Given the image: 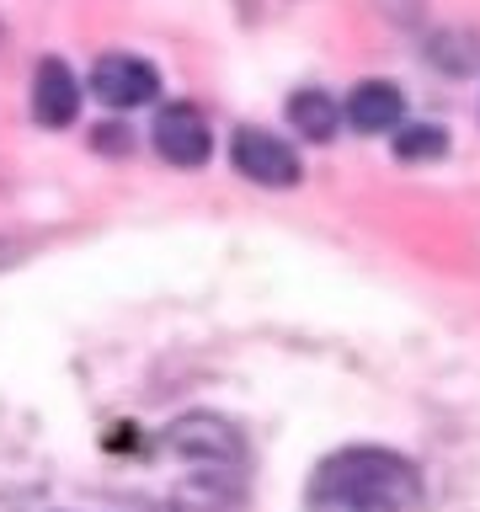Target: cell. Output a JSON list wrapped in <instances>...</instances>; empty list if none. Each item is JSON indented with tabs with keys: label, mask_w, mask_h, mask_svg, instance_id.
Returning a JSON list of instances; mask_svg holds the SVG:
<instances>
[{
	"label": "cell",
	"mask_w": 480,
	"mask_h": 512,
	"mask_svg": "<svg viewBox=\"0 0 480 512\" xmlns=\"http://www.w3.org/2000/svg\"><path fill=\"white\" fill-rule=\"evenodd\" d=\"M443 150V128H432V123H416L406 128V134L395 139V155L400 160H427V155H438Z\"/></svg>",
	"instance_id": "cell-9"
},
{
	"label": "cell",
	"mask_w": 480,
	"mask_h": 512,
	"mask_svg": "<svg viewBox=\"0 0 480 512\" xmlns=\"http://www.w3.org/2000/svg\"><path fill=\"white\" fill-rule=\"evenodd\" d=\"M75 112H80L75 75L64 70V59H43L38 75H32V118L43 128H64V123H75Z\"/></svg>",
	"instance_id": "cell-6"
},
{
	"label": "cell",
	"mask_w": 480,
	"mask_h": 512,
	"mask_svg": "<svg viewBox=\"0 0 480 512\" xmlns=\"http://www.w3.org/2000/svg\"><path fill=\"white\" fill-rule=\"evenodd\" d=\"M91 86H96V96H102L107 107H139V102H150V96L160 91V80H155L150 64L134 59V54H107V59H96Z\"/></svg>",
	"instance_id": "cell-5"
},
{
	"label": "cell",
	"mask_w": 480,
	"mask_h": 512,
	"mask_svg": "<svg viewBox=\"0 0 480 512\" xmlns=\"http://www.w3.org/2000/svg\"><path fill=\"white\" fill-rule=\"evenodd\" d=\"M155 150L171 166H203L208 160V123L192 102H171L155 118Z\"/></svg>",
	"instance_id": "cell-4"
},
{
	"label": "cell",
	"mask_w": 480,
	"mask_h": 512,
	"mask_svg": "<svg viewBox=\"0 0 480 512\" xmlns=\"http://www.w3.org/2000/svg\"><path fill=\"white\" fill-rule=\"evenodd\" d=\"M150 512H235L246 496V443L219 416H182L144 448Z\"/></svg>",
	"instance_id": "cell-1"
},
{
	"label": "cell",
	"mask_w": 480,
	"mask_h": 512,
	"mask_svg": "<svg viewBox=\"0 0 480 512\" xmlns=\"http://www.w3.org/2000/svg\"><path fill=\"white\" fill-rule=\"evenodd\" d=\"M347 118L358 134H390V128L406 118V96H400L390 80H363L347 102Z\"/></svg>",
	"instance_id": "cell-7"
},
{
	"label": "cell",
	"mask_w": 480,
	"mask_h": 512,
	"mask_svg": "<svg viewBox=\"0 0 480 512\" xmlns=\"http://www.w3.org/2000/svg\"><path fill=\"white\" fill-rule=\"evenodd\" d=\"M288 123H294L304 139H331L336 134V102L326 91H294L288 96Z\"/></svg>",
	"instance_id": "cell-8"
},
{
	"label": "cell",
	"mask_w": 480,
	"mask_h": 512,
	"mask_svg": "<svg viewBox=\"0 0 480 512\" xmlns=\"http://www.w3.org/2000/svg\"><path fill=\"white\" fill-rule=\"evenodd\" d=\"M310 512H422V480L390 448H342L315 470Z\"/></svg>",
	"instance_id": "cell-2"
},
{
	"label": "cell",
	"mask_w": 480,
	"mask_h": 512,
	"mask_svg": "<svg viewBox=\"0 0 480 512\" xmlns=\"http://www.w3.org/2000/svg\"><path fill=\"white\" fill-rule=\"evenodd\" d=\"M230 160H235L240 176H251V182H262V187L299 182V155L288 150L278 134H262V128H240L230 139Z\"/></svg>",
	"instance_id": "cell-3"
}]
</instances>
